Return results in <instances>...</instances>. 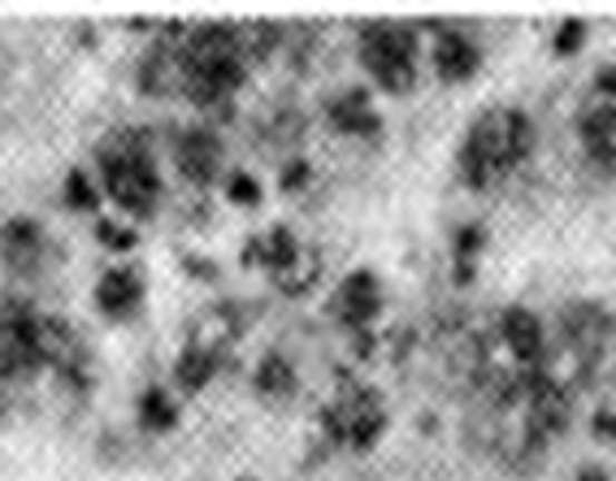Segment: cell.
Masks as SVG:
<instances>
[{
    "label": "cell",
    "mask_w": 616,
    "mask_h": 481,
    "mask_svg": "<svg viewBox=\"0 0 616 481\" xmlns=\"http://www.w3.org/2000/svg\"><path fill=\"white\" fill-rule=\"evenodd\" d=\"M538 148V126L521 105H491L469 121L456 148V178L469 192H495Z\"/></svg>",
    "instance_id": "cell-1"
},
{
    "label": "cell",
    "mask_w": 616,
    "mask_h": 481,
    "mask_svg": "<svg viewBox=\"0 0 616 481\" xmlns=\"http://www.w3.org/2000/svg\"><path fill=\"white\" fill-rule=\"evenodd\" d=\"M247 82L244 27L208 22L178 36V87L192 105L217 109Z\"/></svg>",
    "instance_id": "cell-2"
},
{
    "label": "cell",
    "mask_w": 616,
    "mask_h": 481,
    "mask_svg": "<svg viewBox=\"0 0 616 481\" xmlns=\"http://www.w3.org/2000/svg\"><path fill=\"white\" fill-rule=\"evenodd\" d=\"M96 165H100V187L105 196L118 204L130 217H153L162 204V169L153 160L148 135L135 126H118L100 148H96Z\"/></svg>",
    "instance_id": "cell-3"
},
{
    "label": "cell",
    "mask_w": 616,
    "mask_h": 481,
    "mask_svg": "<svg viewBox=\"0 0 616 481\" xmlns=\"http://www.w3.org/2000/svg\"><path fill=\"white\" fill-rule=\"evenodd\" d=\"M356 57L378 91L409 96L421 75V31L412 22H365L356 31Z\"/></svg>",
    "instance_id": "cell-4"
},
{
    "label": "cell",
    "mask_w": 616,
    "mask_h": 481,
    "mask_svg": "<svg viewBox=\"0 0 616 481\" xmlns=\"http://www.w3.org/2000/svg\"><path fill=\"white\" fill-rule=\"evenodd\" d=\"M391 416H387V400L365 386V382H348L322 412V430L334 446H348V451H373L378 439L387 434Z\"/></svg>",
    "instance_id": "cell-5"
},
{
    "label": "cell",
    "mask_w": 616,
    "mask_h": 481,
    "mask_svg": "<svg viewBox=\"0 0 616 481\" xmlns=\"http://www.w3.org/2000/svg\"><path fill=\"white\" fill-rule=\"evenodd\" d=\"M36 308L9 300L0 308V382H22L40 369L36 356Z\"/></svg>",
    "instance_id": "cell-6"
},
{
    "label": "cell",
    "mask_w": 616,
    "mask_h": 481,
    "mask_svg": "<svg viewBox=\"0 0 616 481\" xmlns=\"http://www.w3.org/2000/svg\"><path fill=\"white\" fill-rule=\"evenodd\" d=\"M382 308H387V291H382V278L370 265L352 269L339 282V291L330 295V317L339 321L348 334H365L373 321L382 317Z\"/></svg>",
    "instance_id": "cell-7"
},
{
    "label": "cell",
    "mask_w": 616,
    "mask_h": 481,
    "mask_svg": "<svg viewBox=\"0 0 616 481\" xmlns=\"http://www.w3.org/2000/svg\"><path fill=\"white\" fill-rule=\"evenodd\" d=\"M482 43L473 40L465 27H430V70L448 87H465L482 75Z\"/></svg>",
    "instance_id": "cell-8"
},
{
    "label": "cell",
    "mask_w": 616,
    "mask_h": 481,
    "mask_svg": "<svg viewBox=\"0 0 616 481\" xmlns=\"http://www.w3.org/2000/svg\"><path fill=\"white\" fill-rule=\"evenodd\" d=\"M495 334H499L503 352H508L517 364H526V369H542L547 352H551L547 325H542V317H538L535 308H526V304H508V308L499 313V321H495Z\"/></svg>",
    "instance_id": "cell-9"
},
{
    "label": "cell",
    "mask_w": 616,
    "mask_h": 481,
    "mask_svg": "<svg viewBox=\"0 0 616 481\" xmlns=\"http://www.w3.org/2000/svg\"><path fill=\"white\" fill-rule=\"evenodd\" d=\"M326 121L334 135H348V139H365V144L382 139V114L365 87L334 91L326 100Z\"/></svg>",
    "instance_id": "cell-10"
},
{
    "label": "cell",
    "mask_w": 616,
    "mask_h": 481,
    "mask_svg": "<svg viewBox=\"0 0 616 481\" xmlns=\"http://www.w3.org/2000/svg\"><path fill=\"white\" fill-rule=\"evenodd\" d=\"M174 165L192 187H213V178L222 174V139L208 126H187L174 139Z\"/></svg>",
    "instance_id": "cell-11"
},
{
    "label": "cell",
    "mask_w": 616,
    "mask_h": 481,
    "mask_svg": "<svg viewBox=\"0 0 616 481\" xmlns=\"http://www.w3.org/2000/svg\"><path fill=\"white\" fill-rule=\"evenodd\" d=\"M144 291H148V282L144 274L135 269V265H114V269H105L100 278H96V308L105 313L109 321H126L139 313V304H144Z\"/></svg>",
    "instance_id": "cell-12"
},
{
    "label": "cell",
    "mask_w": 616,
    "mask_h": 481,
    "mask_svg": "<svg viewBox=\"0 0 616 481\" xmlns=\"http://www.w3.org/2000/svg\"><path fill=\"white\" fill-rule=\"evenodd\" d=\"M36 356L48 369H61V373H82V338L70 321L48 317L40 313L36 317Z\"/></svg>",
    "instance_id": "cell-13"
},
{
    "label": "cell",
    "mask_w": 616,
    "mask_h": 481,
    "mask_svg": "<svg viewBox=\"0 0 616 481\" xmlns=\"http://www.w3.org/2000/svg\"><path fill=\"white\" fill-rule=\"evenodd\" d=\"M577 144L590 165L599 169H616V105H599L590 100L577 114Z\"/></svg>",
    "instance_id": "cell-14"
},
{
    "label": "cell",
    "mask_w": 616,
    "mask_h": 481,
    "mask_svg": "<svg viewBox=\"0 0 616 481\" xmlns=\"http://www.w3.org/2000/svg\"><path fill=\"white\" fill-rule=\"evenodd\" d=\"M300 252H304V243L295 239V230L291 226H274V230H265V235H252L244 243V252H239V261L252 265V269H265V274H283L291 269L295 261H300Z\"/></svg>",
    "instance_id": "cell-15"
},
{
    "label": "cell",
    "mask_w": 616,
    "mask_h": 481,
    "mask_svg": "<svg viewBox=\"0 0 616 481\" xmlns=\"http://www.w3.org/2000/svg\"><path fill=\"white\" fill-rule=\"evenodd\" d=\"M217 369H222L217 347H213V343H201V338H187V347H183L178 361H174V386H178L183 395H201L208 382L217 377Z\"/></svg>",
    "instance_id": "cell-16"
},
{
    "label": "cell",
    "mask_w": 616,
    "mask_h": 481,
    "mask_svg": "<svg viewBox=\"0 0 616 481\" xmlns=\"http://www.w3.org/2000/svg\"><path fill=\"white\" fill-rule=\"evenodd\" d=\"M252 391L265 403H287L300 395V373L283 352H265L252 369Z\"/></svg>",
    "instance_id": "cell-17"
},
{
    "label": "cell",
    "mask_w": 616,
    "mask_h": 481,
    "mask_svg": "<svg viewBox=\"0 0 616 481\" xmlns=\"http://www.w3.org/2000/svg\"><path fill=\"white\" fill-rule=\"evenodd\" d=\"M43 252V226L36 217H9L0 226V256L13 269H31Z\"/></svg>",
    "instance_id": "cell-18"
},
{
    "label": "cell",
    "mask_w": 616,
    "mask_h": 481,
    "mask_svg": "<svg viewBox=\"0 0 616 481\" xmlns=\"http://www.w3.org/2000/svg\"><path fill=\"white\" fill-rule=\"evenodd\" d=\"M487 243H491V235H487L482 222H460L452 230V282L456 286H469V282H473Z\"/></svg>",
    "instance_id": "cell-19"
},
{
    "label": "cell",
    "mask_w": 616,
    "mask_h": 481,
    "mask_svg": "<svg viewBox=\"0 0 616 481\" xmlns=\"http://www.w3.org/2000/svg\"><path fill=\"white\" fill-rule=\"evenodd\" d=\"M135 416H139V430L144 434H169V430H178L183 408H178V400L165 386H148L135 400Z\"/></svg>",
    "instance_id": "cell-20"
},
{
    "label": "cell",
    "mask_w": 616,
    "mask_h": 481,
    "mask_svg": "<svg viewBox=\"0 0 616 481\" xmlns=\"http://www.w3.org/2000/svg\"><path fill=\"white\" fill-rule=\"evenodd\" d=\"M317 278H322V256L304 247V252H300V261H295L291 269H283L274 282H278V291H283V295H309Z\"/></svg>",
    "instance_id": "cell-21"
},
{
    "label": "cell",
    "mask_w": 616,
    "mask_h": 481,
    "mask_svg": "<svg viewBox=\"0 0 616 481\" xmlns=\"http://www.w3.org/2000/svg\"><path fill=\"white\" fill-rule=\"evenodd\" d=\"M61 196H66V208H75V213H96V208H100V187L91 183L87 169H70V174H66Z\"/></svg>",
    "instance_id": "cell-22"
},
{
    "label": "cell",
    "mask_w": 616,
    "mask_h": 481,
    "mask_svg": "<svg viewBox=\"0 0 616 481\" xmlns=\"http://www.w3.org/2000/svg\"><path fill=\"white\" fill-rule=\"evenodd\" d=\"M586 40H590V27H586L581 18H565V22L551 31V52H556L560 61H574L577 52L586 48Z\"/></svg>",
    "instance_id": "cell-23"
},
{
    "label": "cell",
    "mask_w": 616,
    "mask_h": 481,
    "mask_svg": "<svg viewBox=\"0 0 616 481\" xmlns=\"http://www.w3.org/2000/svg\"><path fill=\"white\" fill-rule=\"evenodd\" d=\"M226 200L235 208H256L261 204V178L247 174V169H231L226 174Z\"/></svg>",
    "instance_id": "cell-24"
},
{
    "label": "cell",
    "mask_w": 616,
    "mask_h": 481,
    "mask_svg": "<svg viewBox=\"0 0 616 481\" xmlns=\"http://www.w3.org/2000/svg\"><path fill=\"white\" fill-rule=\"evenodd\" d=\"M96 243H100V247H109V252H135L139 235H135V226H126V222L100 217V222H96Z\"/></svg>",
    "instance_id": "cell-25"
},
{
    "label": "cell",
    "mask_w": 616,
    "mask_h": 481,
    "mask_svg": "<svg viewBox=\"0 0 616 481\" xmlns=\"http://www.w3.org/2000/svg\"><path fill=\"white\" fill-rule=\"evenodd\" d=\"M309 183H313V165H309V160L295 157V160H287V165L278 169V187H283L287 196H295V192H304Z\"/></svg>",
    "instance_id": "cell-26"
},
{
    "label": "cell",
    "mask_w": 616,
    "mask_h": 481,
    "mask_svg": "<svg viewBox=\"0 0 616 481\" xmlns=\"http://www.w3.org/2000/svg\"><path fill=\"white\" fill-rule=\"evenodd\" d=\"M590 100L616 105V61H608V66L595 70V79H590Z\"/></svg>",
    "instance_id": "cell-27"
},
{
    "label": "cell",
    "mask_w": 616,
    "mask_h": 481,
    "mask_svg": "<svg viewBox=\"0 0 616 481\" xmlns=\"http://www.w3.org/2000/svg\"><path fill=\"white\" fill-rule=\"evenodd\" d=\"M590 434L599 442H616V412L613 408H595V416H590Z\"/></svg>",
    "instance_id": "cell-28"
},
{
    "label": "cell",
    "mask_w": 616,
    "mask_h": 481,
    "mask_svg": "<svg viewBox=\"0 0 616 481\" xmlns=\"http://www.w3.org/2000/svg\"><path fill=\"white\" fill-rule=\"evenodd\" d=\"M574 481H613V473H608L604 464H581Z\"/></svg>",
    "instance_id": "cell-29"
},
{
    "label": "cell",
    "mask_w": 616,
    "mask_h": 481,
    "mask_svg": "<svg viewBox=\"0 0 616 481\" xmlns=\"http://www.w3.org/2000/svg\"><path fill=\"white\" fill-rule=\"evenodd\" d=\"M244 481H247V478H244Z\"/></svg>",
    "instance_id": "cell-30"
}]
</instances>
